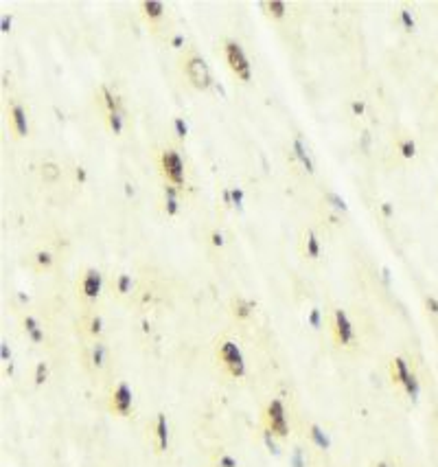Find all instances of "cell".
I'll list each match as a JSON object with an SVG mask.
<instances>
[{"instance_id": "3", "label": "cell", "mask_w": 438, "mask_h": 467, "mask_svg": "<svg viewBox=\"0 0 438 467\" xmlns=\"http://www.w3.org/2000/svg\"><path fill=\"white\" fill-rule=\"evenodd\" d=\"M182 73L186 77V81L200 93H206V90L213 86V75H210L208 64L204 62L200 53L195 51H186L182 55Z\"/></svg>"}, {"instance_id": "28", "label": "cell", "mask_w": 438, "mask_h": 467, "mask_svg": "<svg viewBox=\"0 0 438 467\" xmlns=\"http://www.w3.org/2000/svg\"><path fill=\"white\" fill-rule=\"evenodd\" d=\"M403 391L407 392V395L412 397V399H416L420 392V386H419V377H416L414 373H410V377L405 379V384H403Z\"/></svg>"}, {"instance_id": "24", "label": "cell", "mask_w": 438, "mask_h": 467, "mask_svg": "<svg viewBox=\"0 0 438 467\" xmlns=\"http://www.w3.org/2000/svg\"><path fill=\"white\" fill-rule=\"evenodd\" d=\"M265 9H267V16H270L272 20H283L285 16H287V5L280 2V0H270V2H265Z\"/></svg>"}, {"instance_id": "17", "label": "cell", "mask_w": 438, "mask_h": 467, "mask_svg": "<svg viewBox=\"0 0 438 467\" xmlns=\"http://www.w3.org/2000/svg\"><path fill=\"white\" fill-rule=\"evenodd\" d=\"M88 362H90V366L94 371H101L105 366V362H108V347H105L101 340H94V342H92Z\"/></svg>"}, {"instance_id": "16", "label": "cell", "mask_w": 438, "mask_h": 467, "mask_svg": "<svg viewBox=\"0 0 438 467\" xmlns=\"http://www.w3.org/2000/svg\"><path fill=\"white\" fill-rule=\"evenodd\" d=\"M99 101H101V106L105 108L108 114H110V112H118V110H121V99H118V94L114 93L108 84H103L99 88Z\"/></svg>"}, {"instance_id": "15", "label": "cell", "mask_w": 438, "mask_h": 467, "mask_svg": "<svg viewBox=\"0 0 438 467\" xmlns=\"http://www.w3.org/2000/svg\"><path fill=\"white\" fill-rule=\"evenodd\" d=\"M22 325H24V334H26V338H29L31 342L39 344L44 340V327H42V322H39L35 316L26 314V316L22 318Z\"/></svg>"}, {"instance_id": "35", "label": "cell", "mask_w": 438, "mask_h": 467, "mask_svg": "<svg viewBox=\"0 0 438 467\" xmlns=\"http://www.w3.org/2000/svg\"><path fill=\"white\" fill-rule=\"evenodd\" d=\"M175 128H178L180 136H186V125L182 123V119H175Z\"/></svg>"}, {"instance_id": "1", "label": "cell", "mask_w": 438, "mask_h": 467, "mask_svg": "<svg viewBox=\"0 0 438 467\" xmlns=\"http://www.w3.org/2000/svg\"><path fill=\"white\" fill-rule=\"evenodd\" d=\"M158 171H160L164 185H171L175 189L182 191L186 185V163H184L182 154L173 147H164L158 154Z\"/></svg>"}, {"instance_id": "4", "label": "cell", "mask_w": 438, "mask_h": 467, "mask_svg": "<svg viewBox=\"0 0 438 467\" xmlns=\"http://www.w3.org/2000/svg\"><path fill=\"white\" fill-rule=\"evenodd\" d=\"M263 428L276 439H287L289 436V421H287V408L283 399H270L263 410Z\"/></svg>"}, {"instance_id": "36", "label": "cell", "mask_w": 438, "mask_h": 467, "mask_svg": "<svg viewBox=\"0 0 438 467\" xmlns=\"http://www.w3.org/2000/svg\"><path fill=\"white\" fill-rule=\"evenodd\" d=\"M372 467H390V465H388V463H385V461H377Z\"/></svg>"}, {"instance_id": "20", "label": "cell", "mask_w": 438, "mask_h": 467, "mask_svg": "<svg viewBox=\"0 0 438 467\" xmlns=\"http://www.w3.org/2000/svg\"><path fill=\"white\" fill-rule=\"evenodd\" d=\"M112 290L116 292V296H127L134 290V281H131V274L127 272H118L116 277L112 279Z\"/></svg>"}, {"instance_id": "27", "label": "cell", "mask_w": 438, "mask_h": 467, "mask_svg": "<svg viewBox=\"0 0 438 467\" xmlns=\"http://www.w3.org/2000/svg\"><path fill=\"white\" fill-rule=\"evenodd\" d=\"M46 379H48V364H46V362H37V364H35V371H33L35 386H42Z\"/></svg>"}, {"instance_id": "19", "label": "cell", "mask_w": 438, "mask_h": 467, "mask_svg": "<svg viewBox=\"0 0 438 467\" xmlns=\"http://www.w3.org/2000/svg\"><path fill=\"white\" fill-rule=\"evenodd\" d=\"M162 204H164V213L169 217L178 215L180 213V189H175V187H171V185H164V200H162Z\"/></svg>"}, {"instance_id": "34", "label": "cell", "mask_w": 438, "mask_h": 467, "mask_svg": "<svg viewBox=\"0 0 438 467\" xmlns=\"http://www.w3.org/2000/svg\"><path fill=\"white\" fill-rule=\"evenodd\" d=\"M292 465H293V467H305V461H302V454H300V452H296V454H293V458H292Z\"/></svg>"}, {"instance_id": "22", "label": "cell", "mask_w": 438, "mask_h": 467, "mask_svg": "<svg viewBox=\"0 0 438 467\" xmlns=\"http://www.w3.org/2000/svg\"><path fill=\"white\" fill-rule=\"evenodd\" d=\"M31 259H33V265L37 272H46V270H51L53 263H55V255H53L51 250H37Z\"/></svg>"}, {"instance_id": "30", "label": "cell", "mask_w": 438, "mask_h": 467, "mask_svg": "<svg viewBox=\"0 0 438 467\" xmlns=\"http://www.w3.org/2000/svg\"><path fill=\"white\" fill-rule=\"evenodd\" d=\"M208 239H210V243H213L215 248H221L223 246V233L221 230H210V235H208Z\"/></svg>"}, {"instance_id": "37", "label": "cell", "mask_w": 438, "mask_h": 467, "mask_svg": "<svg viewBox=\"0 0 438 467\" xmlns=\"http://www.w3.org/2000/svg\"><path fill=\"white\" fill-rule=\"evenodd\" d=\"M383 213H385V215H390V213H392V208H390L388 204H383Z\"/></svg>"}, {"instance_id": "21", "label": "cell", "mask_w": 438, "mask_h": 467, "mask_svg": "<svg viewBox=\"0 0 438 467\" xmlns=\"http://www.w3.org/2000/svg\"><path fill=\"white\" fill-rule=\"evenodd\" d=\"M307 432H309V439L313 441L320 449H328V448H331V441H328L327 432H324L318 423H309V426H307Z\"/></svg>"}, {"instance_id": "5", "label": "cell", "mask_w": 438, "mask_h": 467, "mask_svg": "<svg viewBox=\"0 0 438 467\" xmlns=\"http://www.w3.org/2000/svg\"><path fill=\"white\" fill-rule=\"evenodd\" d=\"M223 57H226V64L230 68V73L237 77L239 81L248 84L252 79V64H250L248 55H245L243 46L235 40H226L223 42Z\"/></svg>"}, {"instance_id": "12", "label": "cell", "mask_w": 438, "mask_h": 467, "mask_svg": "<svg viewBox=\"0 0 438 467\" xmlns=\"http://www.w3.org/2000/svg\"><path fill=\"white\" fill-rule=\"evenodd\" d=\"M300 250L302 255L307 257L309 261H318L320 259V252H322V243H320V237L315 235V230H305L302 233V242H300Z\"/></svg>"}, {"instance_id": "10", "label": "cell", "mask_w": 438, "mask_h": 467, "mask_svg": "<svg viewBox=\"0 0 438 467\" xmlns=\"http://www.w3.org/2000/svg\"><path fill=\"white\" fill-rule=\"evenodd\" d=\"M9 130L16 138H24L29 136V112L22 106L20 101H11L9 103Z\"/></svg>"}, {"instance_id": "9", "label": "cell", "mask_w": 438, "mask_h": 467, "mask_svg": "<svg viewBox=\"0 0 438 467\" xmlns=\"http://www.w3.org/2000/svg\"><path fill=\"white\" fill-rule=\"evenodd\" d=\"M151 439H153V449L156 454H164L169 449V441H171V432H169V419L164 412H156L151 421Z\"/></svg>"}, {"instance_id": "7", "label": "cell", "mask_w": 438, "mask_h": 467, "mask_svg": "<svg viewBox=\"0 0 438 467\" xmlns=\"http://www.w3.org/2000/svg\"><path fill=\"white\" fill-rule=\"evenodd\" d=\"M108 408L114 417H129L131 410H134V391L131 386L121 379L116 382V386H112L108 395Z\"/></svg>"}, {"instance_id": "14", "label": "cell", "mask_w": 438, "mask_h": 467, "mask_svg": "<svg viewBox=\"0 0 438 467\" xmlns=\"http://www.w3.org/2000/svg\"><path fill=\"white\" fill-rule=\"evenodd\" d=\"M410 364H407V360L405 357H401V355H397V357H392L390 360V377H392V384L394 386H401L403 388V384H405V379L410 377Z\"/></svg>"}, {"instance_id": "13", "label": "cell", "mask_w": 438, "mask_h": 467, "mask_svg": "<svg viewBox=\"0 0 438 467\" xmlns=\"http://www.w3.org/2000/svg\"><path fill=\"white\" fill-rule=\"evenodd\" d=\"M230 314L237 322L250 320L254 314V303L250 299H245V296H235V299L230 300Z\"/></svg>"}, {"instance_id": "33", "label": "cell", "mask_w": 438, "mask_h": 467, "mask_svg": "<svg viewBox=\"0 0 438 467\" xmlns=\"http://www.w3.org/2000/svg\"><path fill=\"white\" fill-rule=\"evenodd\" d=\"M309 322L315 327V329L320 327V312H318V309H311V314H309Z\"/></svg>"}, {"instance_id": "23", "label": "cell", "mask_w": 438, "mask_h": 467, "mask_svg": "<svg viewBox=\"0 0 438 467\" xmlns=\"http://www.w3.org/2000/svg\"><path fill=\"white\" fill-rule=\"evenodd\" d=\"M39 176H42L44 182L53 185V182H57L61 178V167L57 163H53V160H48V163H44L42 167H39Z\"/></svg>"}, {"instance_id": "6", "label": "cell", "mask_w": 438, "mask_h": 467, "mask_svg": "<svg viewBox=\"0 0 438 467\" xmlns=\"http://www.w3.org/2000/svg\"><path fill=\"white\" fill-rule=\"evenodd\" d=\"M331 336L333 342L340 349H350L357 342V331H355V325L350 320V316L344 312V309H333L331 314Z\"/></svg>"}, {"instance_id": "25", "label": "cell", "mask_w": 438, "mask_h": 467, "mask_svg": "<svg viewBox=\"0 0 438 467\" xmlns=\"http://www.w3.org/2000/svg\"><path fill=\"white\" fill-rule=\"evenodd\" d=\"M105 121H108V128L112 134H116V136H121L123 132V125H125V119H123V112H110V114H105Z\"/></svg>"}, {"instance_id": "2", "label": "cell", "mask_w": 438, "mask_h": 467, "mask_svg": "<svg viewBox=\"0 0 438 467\" xmlns=\"http://www.w3.org/2000/svg\"><path fill=\"white\" fill-rule=\"evenodd\" d=\"M215 357H217L219 366H221L230 377H235V379L245 377V357L235 340H228V338L219 340V342L215 344Z\"/></svg>"}, {"instance_id": "31", "label": "cell", "mask_w": 438, "mask_h": 467, "mask_svg": "<svg viewBox=\"0 0 438 467\" xmlns=\"http://www.w3.org/2000/svg\"><path fill=\"white\" fill-rule=\"evenodd\" d=\"M399 16H401V22H403V27H405L407 31H414V27H416V24H414V18H412V16H410V11H405V9H403Z\"/></svg>"}, {"instance_id": "32", "label": "cell", "mask_w": 438, "mask_h": 467, "mask_svg": "<svg viewBox=\"0 0 438 467\" xmlns=\"http://www.w3.org/2000/svg\"><path fill=\"white\" fill-rule=\"evenodd\" d=\"M425 307H427L432 314H438V299L436 296H427V299H425Z\"/></svg>"}, {"instance_id": "29", "label": "cell", "mask_w": 438, "mask_h": 467, "mask_svg": "<svg viewBox=\"0 0 438 467\" xmlns=\"http://www.w3.org/2000/svg\"><path fill=\"white\" fill-rule=\"evenodd\" d=\"M217 467H237V458L232 456V454L221 452L217 458Z\"/></svg>"}, {"instance_id": "26", "label": "cell", "mask_w": 438, "mask_h": 467, "mask_svg": "<svg viewBox=\"0 0 438 467\" xmlns=\"http://www.w3.org/2000/svg\"><path fill=\"white\" fill-rule=\"evenodd\" d=\"M397 149L403 158H414L416 156V143L412 138H399L397 141Z\"/></svg>"}, {"instance_id": "8", "label": "cell", "mask_w": 438, "mask_h": 467, "mask_svg": "<svg viewBox=\"0 0 438 467\" xmlns=\"http://www.w3.org/2000/svg\"><path fill=\"white\" fill-rule=\"evenodd\" d=\"M77 296L83 300V303H94L101 296V290H103V274L96 268H86L77 279Z\"/></svg>"}, {"instance_id": "18", "label": "cell", "mask_w": 438, "mask_h": 467, "mask_svg": "<svg viewBox=\"0 0 438 467\" xmlns=\"http://www.w3.org/2000/svg\"><path fill=\"white\" fill-rule=\"evenodd\" d=\"M103 327H105L103 316L96 314V312H90L86 318H83V331H86L90 338H94V340H99V336L103 334Z\"/></svg>"}, {"instance_id": "11", "label": "cell", "mask_w": 438, "mask_h": 467, "mask_svg": "<svg viewBox=\"0 0 438 467\" xmlns=\"http://www.w3.org/2000/svg\"><path fill=\"white\" fill-rule=\"evenodd\" d=\"M140 14H143V18L147 20L149 27H153V31H156V29L164 22L166 9H164V5H162L160 0H145V2H140Z\"/></svg>"}]
</instances>
